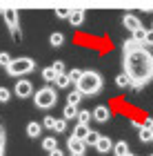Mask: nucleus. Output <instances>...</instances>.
Here are the masks:
<instances>
[{
	"instance_id": "ea45409f",
	"label": "nucleus",
	"mask_w": 153,
	"mask_h": 156,
	"mask_svg": "<svg viewBox=\"0 0 153 156\" xmlns=\"http://www.w3.org/2000/svg\"><path fill=\"white\" fill-rule=\"evenodd\" d=\"M127 156H133V154H127Z\"/></svg>"
},
{
	"instance_id": "4c0bfd02",
	"label": "nucleus",
	"mask_w": 153,
	"mask_h": 156,
	"mask_svg": "<svg viewBox=\"0 0 153 156\" xmlns=\"http://www.w3.org/2000/svg\"><path fill=\"white\" fill-rule=\"evenodd\" d=\"M71 156H85V154H71Z\"/></svg>"
},
{
	"instance_id": "39448f33",
	"label": "nucleus",
	"mask_w": 153,
	"mask_h": 156,
	"mask_svg": "<svg viewBox=\"0 0 153 156\" xmlns=\"http://www.w3.org/2000/svg\"><path fill=\"white\" fill-rule=\"evenodd\" d=\"M13 91H16V96H18V98H29V96L33 94V85H31V80L22 78V80H18V83H16Z\"/></svg>"
},
{
	"instance_id": "a878e982",
	"label": "nucleus",
	"mask_w": 153,
	"mask_h": 156,
	"mask_svg": "<svg viewBox=\"0 0 153 156\" xmlns=\"http://www.w3.org/2000/svg\"><path fill=\"white\" fill-rule=\"evenodd\" d=\"M138 136H140L142 143H151V132L144 129V127H140V134H138Z\"/></svg>"
},
{
	"instance_id": "b1692460",
	"label": "nucleus",
	"mask_w": 153,
	"mask_h": 156,
	"mask_svg": "<svg viewBox=\"0 0 153 156\" xmlns=\"http://www.w3.org/2000/svg\"><path fill=\"white\" fill-rule=\"evenodd\" d=\"M98 138H100V134L91 129V132H89V136H87V140H85V145H93V147H95V143H98Z\"/></svg>"
},
{
	"instance_id": "412c9836",
	"label": "nucleus",
	"mask_w": 153,
	"mask_h": 156,
	"mask_svg": "<svg viewBox=\"0 0 153 156\" xmlns=\"http://www.w3.org/2000/svg\"><path fill=\"white\" fill-rule=\"evenodd\" d=\"M55 85H58V87H60V89H67V87H69V85H71V78H69L67 74H60L58 78H55Z\"/></svg>"
},
{
	"instance_id": "cd10ccee",
	"label": "nucleus",
	"mask_w": 153,
	"mask_h": 156,
	"mask_svg": "<svg viewBox=\"0 0 153 156\" xmlns=\"http://www.w3.org/2000/svg\"><path fill=\"white\" fill-rule=\"evenodd\" d=\"M53 129H55V132H65V129H67V120H65V118H55Z\"/></svg>"
},
{
	"instance_id": "f257e3e1",
	"label": "nucleus",
	"mask_w": 153,
	"mask_h": 156,
	"mask_svg": "<svg viewBox=\"0 0 153 156\" xmlns=\"http://www.w3.org/2000/svg\"><path fill=\"white\" fill-rule=\"evenodd\" d=\"M124 51V74L131 78L133 89H142L153 78V56L144 47H140L133 40H127L122 47Z\"/></svg>"
},
{
	"instance_id": "aec40b11",
	"label": "nucleus",
	"mask_w": 153,
	"mask_h": 156,
	"mask_svg": "<svg viewBox=\"0 0 153 156\" xmlns=\"http://www.w3.org/2000/svg\"><path fill=\"white\" fill-rule=\"evenodd\" d=\"M80 101H82V94H80L78 89H73L71 94L67 96V105H73V107H78V103H80Z\"/></svg>"
},
{
	"instance_id": "393cba45",
	"label": "nucleus",
	"mask_w": 153,
	"mask_h": 156,
	"mask_svg": "<svg viewBox=\"0 0 153 156\" xmlns=\"http://www.w3.org/2000/svg\"><path fill=\"white\" fill-rule=\"evenodd\" d=\"M11 60H13V58H11V56L7 54V51H0V65H2L5 69L9 67V62H11Z\"/></svg>"
},
{
	"instance_id": "ddd939ff",
	"label": "nucleus",
	"mask_w": 153,
	"mask_h": 156,
	"mask_svg": "<svg viewBox=\"0 0 153 156\" xmlns=\"http://www.w3.org/2000/svg\"><path fill=\"white\" fill-rule=\"evenodd\" d=\"M89 132H91V129H89V125H78V127L73 129V134H71V136L85 143V140H87V136H89Z\"/></svg>"
},
{
	"instance_id": "473e14b6",
	"label": "nucleus",
	"mask_w": 153,
	"mask_h": 156,
	"mask_svg": "<svg viewBox=\"0 0 153 156\" xmlns=\"http://www.w3.org/2000/svg\"><path fill=\"white\" fill-rule=\"evenodd\" d=\"M144 45H153V31L151 29L147 31V36H144Z\"/></svg>"
},
{
	"instance_id": "6ab92c4d",
	"label": "nucleus",
	"mask_w": 153,
	"mask_h": 156,
	"mask_svg": "<svg viewBox=\"0 0 153 156\" xmlns=\"http://www.w3.org/2000/svg\"><path fill=\"white\" fill-rule=\"evenodd\" d=\"M55 78H58V74L53 72V67H45L42 69V80L45 83H55Z\"/></svg>"
},
{
	"instance_id": "72a5a7b5",
	"label": "nucleus",
	"mask_w": 153,
	"mask_h": 156,
	"mask_svg": "<svg viewBox=\"0 0 153 156\" xmlns=\"http://www.w3.org/2000/svg\"><path fill=\"white\" fill-rule=\"evenodd\" d=\"M142 127H144V129H149V132H153V118H147Z\"/></svg>"
},
{
	"instance_id": "a19ab883",
	"label": "nucleus",
	"mask_w": 153,
	"mask_h": 156,
	"mask_svg": "<svg viewBox=\"0 0 153 156\" xmlns=\"http://www.w3.org/2000/svg\"><path fill=\"white\" fill-rule=\"evenodd\" d=\"M151 31H153V27H151Z\"/></svg>"
},
{
	"instance_id": "20e7f679",
	"label": "nucleus",
	"mask_w": 153,
	"mask_h": 156,
	"mask_svg": "<svg viewBox=\"0 0 153 156\" xmlns=\"http://www.w3.org/2000/svg\"><path fill=\"white\" fill-rule=\"evenodd\" d=\"M33 69H36V60L33 58H13L9 62V67H7V74L18 78V76H25V74H31Z\"/></svg>"
},
{
	"instance_id": "f704fd0d",
	"label": "nucleus",
	"mask_w": 153,
	"mask_h": 156,
	"mask_svg": "<svg viewBox=\"0 0 153 156\" xmlns=\"http://www.w3.org/2000/svg\"><path fill=\"white\" fill-rule=\"evenodd\" d=\"M49 156H65V154H62L60 150H53V152H49Z\"/></svg>"
},
{
	"instance_id": "bb28decb",
	"label": "nucleus",
	"mask_w": 153,
	"mask_h": 156,
	"mask_svg": "<svg viewBox=\"0 0 153 156\" xmlns=\"http://www.w3.org/2000/svg\"><path fill=\"white\" fill-rule=\"evenodd\" d=\"M67 76L71 78V83H78L82 76V69H71V72H67Z\"/></svg>"
},
{
	"instance_id": "0eeeda50",
	"label": "nucleus",
	"mask_w": 153,
	"mask_h": 156,
	"mask_svg": "<svg viewBox=\"0 0 153 156\" xmlns=\"http://www.w3.org/2000/svg\"><path fill=\"white\" fill-rule=\"evenodd\" d=\"M122 25H124V29H129L131 34H133L135 29H140V20H138V16H133V13H124V18H122Z\"/></svg>"
},
{
	"instance_id": "c756f323",
	"label": "nucleus",
	"mask_w": 153,
	"mask_h": 156,
	"mask_svg": "<svg viewBox=\"0 0 153 156\" xmlns=\"http://www.w3.org/2000/svg\"><path fill=\"white\" fill-rule=\"evenodd\" d=\"M51 67H53V72L58 74V76H60V74H67V72H65V62H62V60H55Z\"/></svg>"
},
{
	"instance_id": "2f4dec72",
	"label": "nucleus",
	"mask_w": 153,
	"mask_h": 156,
	"mask_svg": "<svg viewBox=\"0 0 153 156\" xmlns=\"http://www.w3.org/2000/svg\"><path fill=\"white\" fill-rule=\"evenodd\" d=\"M55 16H58V18H69V16H71V11L65 9V7H58V9H55Z\"/></svg>"
},
{
	"instance_id": "79ce46f5",
	"label": "nucleus",
	"mask_w": 153,
	"mask_h": 156,
	"mask_svg": "<svg viewBox=\"0 0 153 156\" xmlns=\"http://www.w3.org/2000/svg\"><path fill=\"white\" fill-rule=\"evenodd\" d=\"M151 156H153V154H151Z\"/></svg>"
},
{
	"instance_id": "9b49d317",
	"label": "nucleus",
	"mask_w": 153,
	"mask_h": 156,
	"mask_svg": "<svg viewBox=\"0 0 153 156\" xmlns=\"http://www.w3.org/2000/svg\"><path fill=\"white\" fill-rule=\"evenodd\" d=\"M40 134H42V123H36V120H31V123L27 125V136H29V138H38Z\"/></svg>"
},
{
	"instance_id": "c85d7f7f",
	"label": "nucleus",
	"mask_w": 153,
	"mask_h": 156,
	"mask_svg": "<svg viewBox=\"0 0 153 156\" xmlns=\"http://www.w3.org/2000/svg\"><path fill=\"white\" fill-rule=\"evenodd\" d=\"M9 101H11V91L0 87V103H9Z\"/></svg>"
},
{
	"instance_id": "2eb2a0df",
	"label": "nucleus",
	"mask_w": 153,
	"mask_h": 156,
	"mask_svg": "<svg viewBox=\"0 0 153 156\" xmlns=\"http://www.w3.org/2000/svg\"><path fill=\"white\" fill-rule=\"evenodd\" d=\"M62 118H65V120L78 118V107H73V105H65V109H62Z\"/></svg>"
},
{
	"instance_id": "5701e85b",
	"label": "nucleus",
	"mask_w": 153,
	"mask_h": 156,
	"mask_svg": "<svg viewBox=\"0 0 153 156\" xmlns=\"http://www.w3.org/2000/svg\"><path fill=\"white\" fill-rule=\"evenodd\" d=\"M115 85L118 87H129L131 85V78L127 74H120V76H115Z\"/></svg>"
},
{
	"instance_id": "7ed1b4c3",
	"label": "nucleus",
	"mask_w": 153,
	"mask_h": 156,
	"mask_svg": "<svg viewBox=\"0 0 153 156\" xmlns=\"http://www.w3.org/2000/svg\"><path fill=\"white\" fill-rule=\"evenodd\" d=\"M33 103H36L38 109H51V107H55V103H58V91L53 87H42V89L36 91Z\"/></svg>"
},
{
	"instance_id": "7c9ffc66",
	"label": "nucleus",
	"mask_w": 153,
	"mask_h": 156,
	"mask_svg": "<svg viewBox=\"0 0 153 156\" xmlns=\"http://www.w3.org/2000/svg\"><path fill=\"white\" fill-rule=\"evenodd\" d=\"M53 125H55V118H53V116H45L42 127H47V129H53Z\"/></svg>"
},
{
	"instance_id": "c9c22d12",
	"label": "nucleus",
	"mask_w": 153,
	"mask_h": 156,
	"mask_svg": "<svg viewBox=\"0 0 153 156\" xmlns=\"http://www.w3.org/2000/svg\"><path fill=\"white\" fill-rule=\"evenodd\" d=\"M0 156H5V150H2V143H0Z\"/></svg>"
},
{
	"instance_id": "4468645a",
	"label": "nucleus",
	"mask_w": 153,
	"mask_h": 156,
	"mask_svg": "<svg viewBox=\"0 0 153 156\" xmlns=\"http://www.w3.org/2000/svg\"><path fill=\"white\" fill-rule=\"evenodd\" d=\"M113 154L115 156H127L129 154V143L127 140H118V143L113 145Z\"/></svg>"
},
{
	"instance_id": "9d476101",
	"label": "nucleus",
	"mask_w": 153,
	"mask_h": 156,
	"mask_svg": "<svg viewBox=\"0 0 153 156\" xmlns=\"http://www.w3.org/2000/svg\"><path fill=\"white\" fill-rule=\"evenodd\" d=\"M95 150H98L100 154L111 152V150H113V143H111V138H109V136H100L98 143H95Z\"/></svg>"
},
{
	"instance_id": "dca6fc26",
	"label": "nucleus",
	"mask_w": 153,
	"mask_h": 156,
	"mask_svg": "<svg viewBox=\"0 0 153 156\" xmlns=\"http://www.w3.org/2000/svg\"><path fill=\"white\" fill-rule=\"evenodd\" d=\"M49 42H51V47H62V42H65V34H62V31H53L49 36Z\"/></svg>"
},
{
	"instance_id": "f3484780",
	"label": "nucleus",
	"mask_w": 153,
	"mask_h": 156,
	"mask_svg": "<svg viewBox=\"0 0 153 156\" xmlns=\"http://www.w3.org/2000/svg\"><path fill=\"white\" fill-rule=\"evenodd\" d=\"M42 150H47V152L58 150V140H55L53 136H47V138H42Z\"/></svg>"
},
{
	"instance_id": "6e6552de",
	"label": "nucleus",
	"mask_w": 153,
	"mask_h": 156,
	"mask_svg": "<svg viewBox=\"0 0 153 156\" xmlns=\"http://www.w3.org/2000/svg\"><path fill=\"white\" fill-rule=\"evenodd\" d=\"M91 114H93V120H98V123H107V120L111 118V112H109L107 105H98Z\"/></svg>"
},
{
	"instance_id": "58836bf2",
	"label": "nucleus",
	"mask_w": 153,
	"mask_h": 156,
	"mask_svg": "<svg viewBox=\"0 0 153 156\" xmlns=\"http://www.w3.org/2000/svg\"><path fill=\"white\" fill-rule=\"evenodd\" d=\"M151 140H153V132H151Z\"/></svg>"
},
{
	"instance_id": "e433bc0d",
	"label": "nucleus",
	"mask_w": 153,
	"mask_h": 156,
	"mask_svg": "<svg viewBox=\"0 0 153 156\" xmlns=\"http://www.w3.org/2000/svg\"><path fill=\"white\" fill-rule=\"evenodd\" d=\"M0 143H2V127H0Z\"/></svg>"
},
{
	"instance_id": "423d86ee",
	"label": "nucleus",
	"mask_w": 153,
	"mask_h": 156,
	"mask_svg": "<svg viewBox=\"0 0 153 156\" xmlns=\"http://www.w3.org/2000/svg\"><path fill=\"white\" fill-rule=\"evenodd\" d=\"M5 20H7V27L13 36H20V27H18V13L13 9H7L5 11Z\"/></svg>"
},
{
	"instance_id": "f8f14e48",
	"label": "nucleus",
	"mask_w": 153,
	"mask_h": 156,
	"mask_svg": "<svg viewBox=\"0 0 153 156\" xmlns=\"http://www.w3.org/2000/svg\"><path fill=\"white\" fill-rule=\"evenodd\" d=\"M82 23H85V11H82V9H75V11H71V16H69V25L80 27Z\"/></svg>"
},
{
	"instance_id": "4be33fe9",
	"label": "nucleus",
	"mask_w": 153,
	"mask_h": 156,
	"mask_svg": "<svg viewBox=\"0 0 153 156\" xmlns=\"http://www.w3.org/2000/svg\"><path fill=\"white\" fill-rule=\"evenodd\" d=\"M144 36H147V29H144V27H140V29H135L133 31V42H138V45H140V42H144Z\"/></svg>"
},
{
	"instance_id": "a211bd4d",
	"label": "nucleus",
	"mask_w": 153,
	"mask_h": 156,
	"mask_svg": "<svg viewBox=\"0 0 153 156\" xmlns=\"http://www.w3.org/2000/svg\"><path fill=\"white\" fill-rule=\"evenodd\" d=\"M93 118V114L89 109H80L78 112V125H89V120Z\"/></svg>"
},
{
	"instance_id": "1a4fd4ad",
	"label": "nucleus",
	"mask_w": 153,
	"mask_h": 156,
	"mask_svg": "<svg viewBox=\"0 0 153 156\" xmlns=\"http://www.w3.org/2000/svg\"><path fill=\"white\" fill-rule=\"evenodd\" d=\"M67 147L71 150V154H85V143L82 140H78V138H73V136H69L67 138Z\"/></svg>"
},
{
	"instance_id": "f03ea898",
	"label": "nucleus",
	"mask_w": 153,
	"mask_h": 156,
	"mask_svg": "<svg viewBox=\"0 0 153 156\" xmlns=\"http://www.w3.org/2000/svg\"><path fill=\"white\" fill-rule=\"evenodd\" d=\"M75 89H78L82 96H93V94H98V91L102 89V76H100L98 72L87 69V72H82L80 80L75 83Z\"/></svg>"
}]
</instances>
